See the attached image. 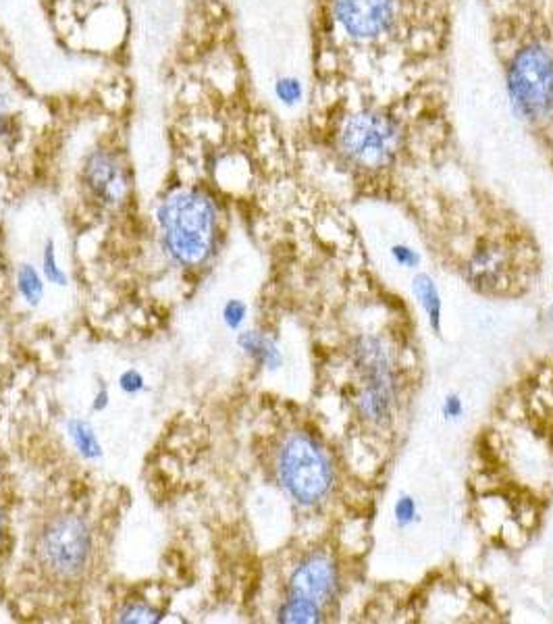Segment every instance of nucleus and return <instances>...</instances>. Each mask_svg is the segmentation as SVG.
<instances>
[{
    "instance_id": "nucleus-1",
    "label": "nucleus",
    "mask_w": 553,
    "mask_h": 624,
    "mask_svg": "<svg viewBox=\"0 0 553 624\" xmlns=\"http://www.w3.org/2000/svg\"><path fill=\"white\" fill-rule=\"evenodd\" d=\"M452 30V0H317L319 71L353 92L421 81Z\"/></svg>"
},
{
    "instance_id": "nucleus-2",
    "label": "nucleus",
    "mask_w": 553,
    "mask_h": 624,
    "mask_svg": "<svg viewBox=\"0 0 553 624\" xmlns=\"http://www.w3.org/2000/svg\"><path fill=\"white\" fill-rule=\"evenodd\" d=\"M491 38L514 117L553 150V4L504 3Z\"/></svg>"
},
{
    "instance_id": "nucleus-3",
    "label": "nucleus",
    "mask_w": 553,
    "mask_h": 624,
    "mask_svg": "<svg viewBox=\"0 0 553 624\" xmlns=\"http://www.w3.org/2000/svg\"><path fill=\"white\" fill-rule=\"evenodd\" d=\"M437 86L394 94H360L337 100L327 130L331 150L345 167L364 175H379L400 163L413 144L421 121L437 115Z\"/></svg>"
},
{
    "instance_id": "nucleus-4",
    "label": "nucleus",
    "mask_w": 553,
    "mask_h": 624,
    "mask_svg": "<svg viewBox=\"0 0 553 624\" xmlns=\"http://www.w3.org/2000/svg\"><path fill=\"white\" fill-rule=\"evenodd\" d=\"M160 242L179 267H202L217 248L221 210L215 196L202 188L173 190L157 209Z\"/></svg>"
},
{
    "instance_id": "nucleus-5",
    "label": "nucleus",
    "mask_w": 553,
    "mask_h": 624,
    "mask_svg": "<svg viewBox=\"0 0 553 624\" xmlns=\"http://www.w3.org/2000/svg\"><path fill=\"white\" fill-rule=\"evenodd\" d=\"M353 372L358 375L356 410L372 427H385L400 402V379L396 360L385 339L362 336L352 347Z\"/></svg>"
},
{
    "instance_id": "nucleus-6",
    "label": "nucleus",
    "mask_w": 553,
    "mask_h": 624,
    "mask_svg": "<svg viewBox=\"0 0 553 624\" xmlns=\"http://www.w3.org/2000/svg\"><path fill=\"white\" fill-rule=\"evenodd\" d=\"M276 477L300 506H319L336 485V466L323 443L311 433H289L276 456Z\"/></svg>"
},
{
    "instance_id": "nucleus-7",
    "label": "nucleus",
    "mask_w": 553,
    "mask_h": 624,
    "mask_svg": "<svg viewBox=\"0 0 553 624\" xmlns=\"http://www.w3.org/2000/svg\"><path fill=\"white\" fill-rule=\"evenodd\" d=\"M337 585L336 560L325 551L308 554L289 577L287 597L276 612V620L285 624L320 622L327 606L336 600Z\"/></svg>"
},
{
    "instance_id": "nucleus-8",
    "label": "nucleus",
    "mask_w": 553,
    "mask_h": 624,
    "mask_svg": "<svg viewBox=\"0 0 553 624\" xmlns=\"http://www.w3.org/2000/svg\"><path fill=\"white\" fill-rule=\"evenodd\" d=\"M80 182L88 201L102 210L125 207L133 192L132 167L113 144H98L83 154Z\"/></svg>"
},
{
    "instance_id": "nucleus-9",
    "label": "nucleus",
    "mask_w": 553,
    "mask_h": 624,
    "mask_svg": "<svg viewBox=\"0 0 553 624\" xmlns=\"http://www.w3.org/2000/svg\"><path fill=\"white\" fill-rule=\"evenodd\" d=\"M92 551V531L86 520L73 514L50 520L38 542V556L42 566L59 578L80 577L88 568Z\"/></svg>"
},
{
    "instance_id": "nucleus-10",
    "label": "nucleus",
    "mask_w": 553,
    "mask_h": 624,
    "mask_svg": "<svg viewBox=\"0 0 553 624\" xmlns=\"http://www.w3.org/2000/svg\"><path fill=\"white\" fill-rule=\"evenodd\" d=\"M237 346L240 350L254 360L256 364L267 371H276L283 366L281 347L276 346L275 339L265 331H242L237 336Z\"/></svg>"
},
{
    "instance_id": "nucleus-11",
    "label": "nucleus",
    "mask_w": 553,
    "mask_h": 624,
    "mask_svg": "<svg viewBox=\"0 0 553 624\" xmlns=\"http://www.w3.org/2000/svg\"><path fill=\"white\" fill-rule=\"evenodd\" d=\"M413 294L418 302V306L422 308L424 317H427L429 321L430 331H433L435 336H439L441 321H443V300L435 279L427 273H418L413 279Z\"/></svg>"
},
{
    "instance_id": "nucleus-12",
    "label": "nucleus",
    "mask_w": 553,
    "mask_h": 624,
    "mask_svg": "<svg viewBox=\"0 0 553 624\" xmlns=\"http://www.w3.org/2000/svg\"><path fill=\"white\" fill-rule=\"evenodd\" d=\"M504 273V248L487 242L474 250L471 259V278L483 286H495Z\"/></svg>"
},
{
    "instance_id": "nucleus-13",
    "label": "nucleus",
    "mask_w": 553,
    "mask_h": 624,
    "mask_svg": "<svg viewBox=\"0 0 553 624\" xmlns=\"http://www.w3.org/2000/svg\"><path fill=\"white\" fill-rule=\"evenodd\" d=\"M65 431H67V437L71 440V443H73L75 452L80 454L83 460L94 462V460H100L102 456H105L100 437H98V433H96V429L92 427V424H89V421H86V418H77V416L67 418Z\"/></svg>"
},
{
    "instance_id": "nucleus-14",
    "label": "nucleus",
    "mask_w": 553,
    "mask_h": 624,
    "mask_svg": "<svg viewBox=\"0 0 553 624\" xmlns=\"http://www.w3.org/2000/svg\"><path fill=\"white\" fill-rule=\"evenodd\" d=\"M19 100L15 83L0 71V146L9 144L19 130Z\"/></svg>"
},
{
    "instance_id": "nucleus-15",
    "label": "nucleus",
    "mask_w": 553,
    "mask_h": 624,
    "mask_svg": "<svg viewBox=\"0 0 553 624\" xmlns=\"http://www.w3.org/2000/svg\"><path fill=\"white\" fill-rule=\"evenodd\" d=\"M15 281H17V292L23 298L25 304L31 308L40 304L44 298V283H47L42 271H38V269L34 265H30V262H21V265L17 267Z\"/></svg>"
},
{
    "instance_id": "nucleus-16",
    "label": "nucleus",
    "mask_w": 553,
    "mask_h": 624,
    "mask_svg": "<svg viewBox=\"0 0 553 624\" xmlns=\"http://www.w3.org/2000/svg\"><path fill=\"white\" fill-rule=\"evenodd\" d=\"M273 96L281 107L298 108L306 98V86L298 75H279L273 81Z\"/></svg>"
},
{
    "instance_id": "nucleus-17",
    "label": "nucleus",
    "mask_w": 553,
    "mask_h": 624,
    "mask_svg": "<svg viewBox=\"0 0 553 624\" xmlns=\"http://www.w3.org/2000/svg\"><path fill=\"white\" fill-rule=\"evenodd\" d=\"M42 275L50 286L65 287L69 283V278L65 269L59 265V254H56V244L55 240H47L42 250Z\"/></svg>"
},
{
    "instance_id": "nucleus-18",
    "label": "nucleus",
    "mask_w": 553,
    "mask_h": 624,
    "mask_svg": "<svg viewBox=\"0 0 553 624\" xmlns=\"http://www.w3.org/2000/svg\"><path fill=\"white\" fill-rule=\"evenodd\" d=\"M394 520L400 529H408V526L416 525L421 520V510H418V501L413 495L404 493L396 500L394 504Z\"/></svg>"
},
{
    "instance_id": "nucleus-19",
    "label": "nucleus",
    "mask_w": 553,
    "mask_h": 624,
    "mask_svg": "<svg viewBox=\"0 0 553 624\" xmlns=\"http://www.w3.org/2000/svg\"><path fill=\"white\" fill-rule=\"evenodd\" d=\"M163 620V612L154 610L146 603H130L119 612V622H133V624H157Z\"/></svg>"
},
{
    "instance_id": "nucleus-20",
    "label": "nucleus",
    "mask_w": 553,
    "mask_h": 624,
    "mask_svg": "<svg viewBox=\"0 0 553 624\" xmlns=\"http://www.w3.org/2000/svg\"><path fill=\"white\" fill-rule=\"evenodd\" d=\"M248 304L243 300H227L223 306V323L231 331H240L242 325L246 323Z\"/></svg>"
},
{
    "instance_id": "nucleus-21",
    "label": "nucleus",
    "mask_w": 553,
    "mask_h": 624,
    "mask_svg": "<svg viewBox=\"0 0 553 624\" xmlns=\"http://www.w3.org/2000/svg\"><path fill=\"white\" fill-rule=\"evenodd\" d=\"M389 254H391V259H394L396 265L404 267V269H416V267H421V262H422L421 252L414 250L413 246H408V244H394V246L389 248Z\"/></svg>"
},
{
    "instance_id": "nucleus-22",
    "label": "nucleus",
    "mask_w": 553,
    "mask_h": 624,
    "mask_svg": "<svg viewBox=\"0 0 553 624\" xmlns=\"http://www.w3.org/2000/svg\"><path fill=\"white\" fill-rule=\"evenodd\" d=\"M117 385H119V389L127 396H138V394H141V391H146V388H148L144 375H141L138 369H127V371L121 372Z\"/></svg>"
},
{
    "instance_id": "nucleus-23",
    "label": "nucleus",
    "mask_w": 553,
    "mask_h": 624,
    "mask_svg": "<svg viewBox=\"0 0 553 624\" xmlns=\"http://www.w3.org/2000/svg\"><path fill=\"white\" fill-rule=\"evenodd\" d=\"M464 413H466L464 400H462L458 394H447L446 397H443V402H441L443 421L455 423V421H460L462 416H464Z\"/></svg>"
},
{
    "instance_id": "nucleus-24",
    "label": "nucleus",
    "mask_w": 553,
    "mask_h": 624,
    "mask_svg": "<svg viewBox=\"0 0 553 624\" xmlns=\"http://www.w3.org/2000/svg\"><path fill=\"white\" fill-rule=\"evenodd\" d=\"M108 404H111V391H108L106 385L102 383L100 388H98V391H96V394H94L92 410H94V413H102V410L108 408Z\"/></svg>"
},
{
    "instance_id": "nucleus-25",
    "label": "nucleus",
    "mask_w": 553,
    "mask_h": 624,
    "mask_svg": "<svg viewBox=\"0 0 553 624\" xmlns=\"http://www.w3.org/2000/svg\"><path fill=\"white\" fill-rule=\"evenodd\" d=\"M3 537H4V517L3 512H0V543H3Z\"/></svg>"
},
{
    "instance_id": "nucleus-26",
    "label": "nucleus",
    "mask_w": 553,
    "mask_h": 624,
    "mask_svg": "<svg viewBox=\"0 0 553 624\" xmlns=\"http://www.w3.org/2000/svg\"><path fill=\"white\" fill-rule=\"evenodd\" d=\"M549 321H551V323H553V302H551V306H549Z\"/></svg>"
}]
</instances>
